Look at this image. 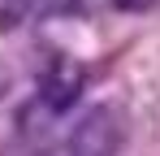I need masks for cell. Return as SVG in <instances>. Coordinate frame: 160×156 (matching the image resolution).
I'll return each instance as SVG.
<instances>
[{
    "mask_svg": "<svg viewBox=\"0 0 160 156\" xmlns=\"http://www.w3.org/2000/svg\"><path fill=\"white\" fill-rule=\"evenodd\" d=\"M78 0H0V26L4 30H18V26H35L69 13Z\"/></svg>",
    "mask_w": 160,
    "mask_h": 156,
    "instance_id": "obj_3",
    "label": "cell"
},
{
    "mask_svg": "<svg viewBox=\"0 0 160 156\" xmlns=\"http://www.w3.org/2000/svg\"><path fill=\"white\" fill-rule=\"evenodd\" d=\"M121 13H147V9H156L160 0H112Z\"/></svg>",
    "mask_w": 160,
    "mask_h": 156,
    "instance_id": "obj_4",
    "label": "cell"
},
{
    "mask_svg": "<svg viewBox=\"0 0 160 156\" xmlns=\"http://www.w3.org/2000/svg\"><path fill=\"white\" fill-rule=\"evenodd\" d=\"M126 143V117L112 104H95L91 113H82L78 126L69 130V156H117Z\"/></svg>",
    "mask_w": 160,
    "mask_h": 156,
    "instance_id": "obj_1",
    "label": "cell"
},
{
    "mask_svg": "<svg viewBox=\"0 0 160 156\" xmlns=\"http://www.w3.org/2000/svg\"><path fill=\"white\" fill-rule=\"evenodd\" d=\"M78 91H82V70L69 65V61L61 56L52 70L39 78V96H35V104H39L48 117H56V113H65L69 104L78 100Z\"/></svg>",
    "mask_w": 160,
    "mask_h": 156,
    "instance_id": "obj_2",
    "label": "cell"
}]
</instances>
